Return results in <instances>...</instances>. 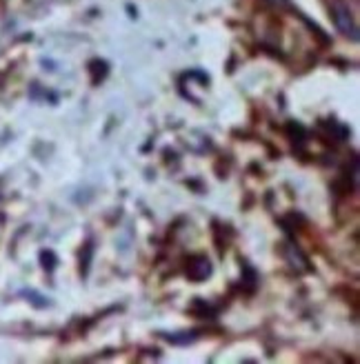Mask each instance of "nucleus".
<instances>
[{
    "label": "nucleus",
    "instance_id": "f257e3e1",
    "mask_svg": "<svg viewBox=\"0 0 360 364\" xmlns=\"http://www.w3.org/2000/svg\"><path fill=\"white\" fill-rule=\"evenodd\" d=\"M332 18H334V23H336V27H338L340 33L347 36V38H351V41H358V25L354 21L349 7L336 3L332 7Z\"/></svg>",
    "mask_w": 360,
    "mask_h": 364
}]
</instances>
